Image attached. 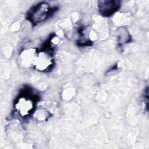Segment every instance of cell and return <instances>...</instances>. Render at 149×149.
Here are the masks:
<instances>
[{"instance_id":"obj_1","label":"cell","mask_w":149,"mask_h":149,"mask_svg":"<svg viewBox=\"0 0 149 149\" xmlns=\"http://www.w3.org/2000/svg\"><path fill=\"white\" fill-rule=\"evenodd\" d=\"M38 98L37 95L33 93L31 89L27 88L24 89L16 98L14 108L22 117H27L36 108Z\"/></svg>"},{"instance_id":"obj_5","label":"cell","mask_w":149,"mask_h":149,"mask_svg":"<svg viewBox=\"0 0 149 149\" xmlns=\"http://www.w3.org/2000/svg\"><path fill=\"white\" fill-rule=\"evenodd\" d=\"M36 51L33 49H26L20 55V61L23 65L27 66L33 65Z\"/></svg>"},{"instance_id":"obj_4","label":"cell","mask_w":149,"mask_h":149,"mask_svg":"<svg viewBox=\"0 0 149 149\" xmlns=\"http://www.w3.org/2000/svg\"><path fill=\"white\" fill-rule=\"evenodd\" d=\"M120 7L119 1H101L98 2V9L100 13L106 17L111 16Z\"/></svg>"},{"instance_id":"obj_2","label":"cell","mask_w":149,"mask_h":149,"mask_svg":"<svg viewBox=\"0 0 149 149\" xmlns=\"http://www.w3.org/2000/svg\"><path fill=\"white\" fill-rule=\"evenodd\" d=\"M55 9L56 8H51L48 3L42 2L32 6L27 12V19L32 24L36 25L49 17Z\"/></svg>"},{"instance_id":"obj_3","label":"cell","mask_w":149,"mask_h":149,"mask_svg":"<svg viewBox=\"0 0 149 149\" xmlns=\"http://www.w3.org/2000/svg\"><path fill=\"white\" fill-rule=\"evenodd\" d=\"M45 45L42 49L36 51L33 65L35 68L41 72L51 70L54 66V58L52 48Z\"/></svg>"}]
</instances>
